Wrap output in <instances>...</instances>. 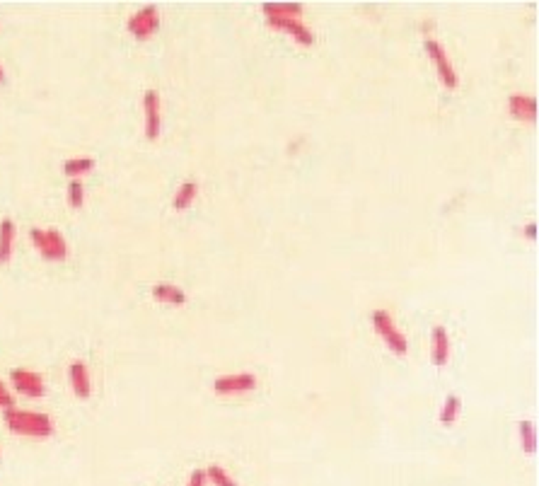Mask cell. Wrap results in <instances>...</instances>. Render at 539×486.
<instances>
[{
  "label": "cell",
  "instance_id": "6da1fadb",
  "mask_svg": "<svg viewBox=\"0 0 539 486\" xmlns=\"http://www.w3.org/2000/svg\"><path fill=\"white\" fill-rule=\"evenodd\" d=\"M5 426L17 435H29V438H47L53 433V421L49 414L41 411H25L10 406L5 409Z\"/></svg>",
  "mask_w": 539,
  "mask_h": 486
},
{
  "label": "cell",
  "instance_id": "7a4b0ae2",
  "mask_svg": "<svg viewBox=\"0 0 539 486\" xmlns=\"http://www.w3.org/2000/svg\"><path fill=\"white\" fill-rule=\"evenodd\" d=\"M373 324H375V332L382 337V341H385L394 353L404 356V353L409 351V341H406L404 334L397 329L394 319H392V315L387 313V310H375V313H373Z\"/></svg>",
  "mask_w": 539,
  "mask_h": 486
},
{
  "label": "cell",
  "instance_id": "3957f363",
  "mask_svg": "<svg viewBox=\"0 0 539 486\" xmlns=\"http://www.w3.org/2000/svg\"><path fill=\"white\" fill-rule=\"evenodd\" d=\"M29 237L34 247L51 261H61L68 256V245L58 230H41V228H32Z\"/></svg>",
  "mask_w": 539,
  "mask_h": 486
},
{
  "label": "cell",
  "instance_id": "277c9868",
  "mask_svg": "<svg viewBox=\"0 0 539 486\" xmlns=\"http://www.w3.org/2000/svg\"><path fill=\"white\" fill-rule=\"evenodd\" d=\"M426 49H428V53H431L433 63H436L438 75H440L442 85L457 87V82H460L457 71H455V66H452V61H450V56L445 53V49L440 47V41L433 39V36H428V39H426Z\"/></svg>",
  "mask_w": 539,
  "mask_h": 486
},
{
  "label": "cell",
  "instance_id": "5b68a950",
  "mask_svg": "<svg viewBox=\"0 0 539 486\" xmlns=\"http://www.w3.org/2000/svg\"><path fill=\"white\" fill-rule=\"evenodd\" d=\"M10 380L15 385V389L20 394H27V397H41L47 392V385H44V378L34 370L27 368H15L10 370Z\"/></svg>",
  "mask_w": 539,
  "mask_h": 486
},
{
  "label": "cell",
  "instance_id": "8992f818",
  "mask_svg": "<svg viewBox=\"0 0 539 486\" xmlns=\"http://www.w3.org/2000/svg\"><path fill=\"white\" fill-rule=\"evenodd\" d=\"M143 112H145V136L158 138L160 126H162V112H160V95L158 90H145L143 95Z\"/></svg>",
  "mask_w": 539,
  "mask_h": 486
},
{
  "label": "cell",
  "instance_id": "52a82bcc",
  "mask_svg": "<svg viewBox=\"0 0 539 486\" xmlns=\"http://www.w3.org/2000/svg\"><path fill=\"white\" fill-rule=\"evenodd\" d=\"M158 25H160L158 5H145L129 17V29L134 32L136 36H150L155 29H158Z\"/></svg>",
  "mask_w": 539,
  "mask_h": 486
},
{
  "label": "cell",
  "instance_id": "ba28073f",
  "mask_svg": "<svg viewBox=\"0 0 539 486\" xmlns=\"http://www.w3.org/2000/svg\"><path fill=\"white\" fill-rule=\"evenodd\" d=\"M257 387V378L252 373H237V375H221L213 382V389L218 394H242Z\"/></svg>",
  "mask_w": 539,
  "mask_h": 486
},
{
  "label": "cell",
  "instance_id": "9c48e42d",
  "mask_svg": "<svg viewBox=\"0 0 539 486\" xmlns=\"http://www.w3.org/2000/svg\"><path fill=\"white\" fill-rule=\"evenodd\" d=\"M268 25L273 27H281V29L290 32V34L298 36L300 44H312L314 41V34L312 29H310L308 25H305L300 17H293V15H286V17H268Z\"/></svg>",
  "mask_w": 539,
  "mask_h": 486
},
{
  "label": "cell",
  "instance_id": "30bf717a",
  "mask_svg": "<svg viewBox=\"0 0 539 486\" xmlns=\"http://www.w3.org/2000/svg\"><path fill=\"white\" fill-rule=\"evenodd\" d=\"M68 375H71V385L73 392L80 397V400H88L90 392H92V380H90V370L82 361H73L71 368H68Z\"/></svg>",
  "mask_w": 539,
  "mask_h": 486
},
{
  "label": "cell",
  "instance_id": "8fae6325",
  "mask_svg": "<svg viewBox=\"0 0 539 486\" xmlns=\"http://www.w3.org/2000/svg\"><path fill=\"white\" fill-rule=\"evenodd\" d=\"M508 109L513 117L527 119V121H534V119H537V99H534L532 95H523V93L510 95Z\"/></svg>",
  "mask_w": 539,
  "mask_h": 486
},
{
  "label": "cell",
  "instance_id": "7c38bea8",
  "mask_svg": "<svg viewBox=\"0 0 539 486\" xmlns=\"http://www.w3.org/2000/svg\"><path fill=\"white\" fill-rule=\"evenodd\" d=\"M450 359V339H447L445 327H433V363L445 365Z\"/></svg>",
  "mask_w": 539,
  "mask_h": 486
},
{
  "label": "cell",
  "instance_id": "4fadbf2b",
  "mask_svg": "<svg viewBox=\"0 0 539 486\" xmlns=\"http://www.w3.org/2000/svg\"><path fill=\"white\" fill-rule=\"evenodd\" d=\"M15 245V223L10 218L0 220V264H5Z\"/></svg>",
  "mask_w": 539,
  "mask_h": 486
},
{
  "label": "cell",
  "instance_id": "5bb4252c",
  "mask_svg": "<svg viewBox=\"0 0 539 486\" xmlns=\"http://www.w3.org/2000/svg\"><path fill=\"white\" fill-rule=\"evenodd\" d=\"M153 295H155V300L170 302V305H181V302H186V293L181 291L179 286H172V283H158V286H153Z\"/></svg>",
  "mask_w": 539,
  "mask_h": 486
},
{
  "label": "cell",
  "instance_id": "9a60e30c",
  "mask_svg": "<svg viewBox=\"0 0 539 486\" xmlns=\"http://www.w3.org/2000/svg\"><path fill=\"white\" fill-rule=\"evenodd\" d=\"M196 194H199V182L186 180V182H181V186L177 189L175 201H172V204H175L177 210H184V208H189V206L194 204Z\"/></svg>",
  "mask_w": 539,
  "mask_h": 486
},
{
  "label": "cell",
  "instance_id": "2e32d148",
  "mask_svg": "<svg viewBox=\"0 0 539 486\" xmlns=\"http://www.w3.org/2000/svg\"><path fill=\"white\" fill-rule=\"evenodd\" d=\"M262 10L266 12V17H303V5L300 3H264Z\"/></svg>",
  "mask_w": 539,
  "mask_h": 486
},
{
  "label": "cell",
  "instance_id": "e0dca14e",
  "mask_svg": "<svg viewBox=\"0 0 539 486\" xmlns=\"http://www.w3.org/2000/svg\"><path fill=\"white\" fill-rule=\"evenodd\" d=\"M95 167V160L88 158V155H82V158H68L63 162V172L66 174H82V172H90Z\"/></svg>",
  "mask_w": 539,
  "mask_h": 486
},
{
  "label": "cell",
  "instance_id": "ac0fdd59",
  "mask_svg": "<svg viewBox=\"0 0 539 486\" xmlns=\"http://www.w3.org/2000/svg\"><path fill=\"white\" fill-rule=\"evenodd\" d=\"M460 406H462V402H460L457 394H450V397L445 400V404H442V409H440L442 424H455V419H457V414H460Z\"/></svg>",
  "mask_w": 539,
  "mask_h": 486
},
{
  "label": "cell",
  "instance_id": "d6986e66",
  "mask_svg": "<svg viewBox=\"0 0 539 486\" xmlns=\"http://www.w3.org/2000/svg\"><path fill=\"white\" fill-rule=\"evenodd\" d=\"M205 476L213 481V486H237V481L232 479L230 474H227L225 470H223L221 465H211L208 470H205Z\"/></svg>",
  "mask_w": 539,
  "mask_h": 486
},
{
  "label": "cell",
  "instance_id": "ffe728a7",
  "mask_svg": "<svg viewBox=\"0 0 539 486\" xmlns=\"http://www.w3.org/2000/svg\"><path fill=\"white\" fill-rule=\"evenodd\" d=\"M520 438H523L525 450L534 452V448H537V440H534V424H532V421H523V424H520Z\"/></svg>",
  "mask_w": 539,
  "mask_h": 486
},
{
  "label": "cell",
  "instance_id": "44dd1931",
  "mask_svg": "<svg viewBox=\"0 0 539 486\" xmlns=\"http://www.w3.org/2000/svg\"><path fill=\"white\" fill-rule=\"evenodd\" d=\"M82 199H85V186H82V182L77 180V177H73L71 182H68V201H71V206H82Z\"/></svg>",
  "mask_w": 539,
  "mask_h": 486
},
{
  "label": "cell",
  "instance_id": "7402d4cb",
  "mask_svg": "<svg viewBox=\"0 0 539 486\" xmlns=\"http://www.w3.org/2000/svg\"><path fill=\"white\" fill-rule=\"evenodd\" d=\"M10 406H15V397L5 385L0 382V409H10Z\"/></svg>",
  "mask_w": 539,
  "mask_h": 486
},
{
  "label": "cell",
  "instance_id": "603a6c76",
  "mask_svg": "<svg viewBox=\"0 0 539 486\" xmlns=\"http://www.w3.org/2000/svg\"><path fill=\"white\" fill-rule=\"evenodd\" d=\"M205 481H208L205 472L203 470H194V474L189 476V484H186V486H205Z\"/></svg>",
  "mask_w": 539,
  "mask_h": 486
},
{
  "label": "cell",
  "instance_id": "cb8c5ba5",
  "mask_svg": "<svg viewBox=\"0 0 539 486\" xmlns=\"http://www.w3.org/2000/svg\"><path fill=\"white\" fill-rule=\"evenodd\" d=\"M534 232H537V226H534V223H529V226H527V237H534Z\"/></svg>",
  "mask_w": 539,
  "mask_h": 486
},
{
  "label": "cell",
  "instance_id": "d4e9b609",
  "mask_svg": "<svg viewBox=\"0 0 539 486\" xmlns=\"http://www.w3.org/2000/svg\"><path fill=\"white\" fill-rule=\"evenodd\" d=\"M0 80H5V68L0 66Z\"/></svg>",
  "mask_w": 539,
  "mask_h": 486
}]
</instances>
